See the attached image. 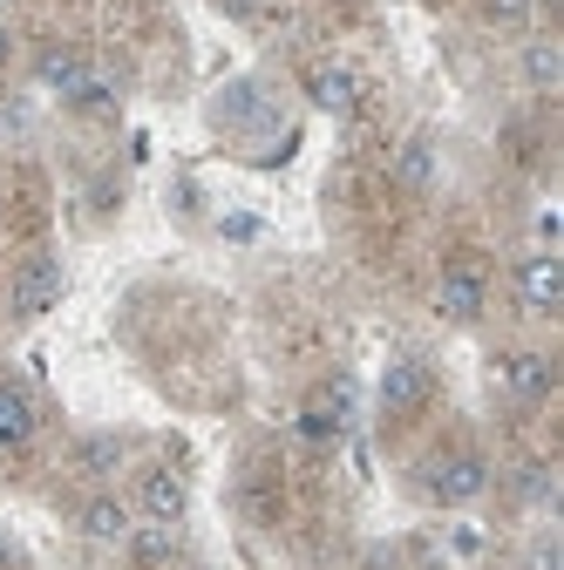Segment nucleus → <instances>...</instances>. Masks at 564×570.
Here are the masks:
<instances>
[{
  "instance_id": "obj_1",
  "label": "nucleus",
  "mask_w": 564,
  "mask_h": 570,
  "mask_svg": "<svg viewBox=\"0 0 564 570\" xmlns=\"http://www.w3.org/2000/svg\"><path fill=\"white\" fill-rule=\"evenodd\" d=\"M421 495L429 503H443V510H463V503H476V495L489 489V462L476 455V449H443V455H429L421 462Z\"/></svg>"
},
{
  "instance_id": "obj_2",
  "label": "nucleus",
  "mask_w": 564,
  "mask_h": 570,
  "mask_svg": "<svg viewBox=\"0 0 564 570\" xmlns=\"http://www.w3.org/2000/svg\"><path fill=\"white\" fill-rule=\"evenodd\" d=\"M61 285H68L61 258H55V252H28V258L14 265V278H8V313H14V320L55 313V306H61Z\"/></svg>"
},
{
  "instance_id": "obj_3",
  "label": "nucleus",
  "mask_w": 564,
  "mask_h": 570,
  "mask_svg": "<svg viewBox=\"0 0 564 570\" xmlns=\"http://www.w3.org/2000/svg\"><path fill=\"white\" fill-rule=\"evenodd\" d=\"M483 306H489V272H483L476 258H449L443 278H436V313H443L449 326H476Z\"/></svg>"
},
{
  "instance_id": "obj_4",
  "label": "nucleus",
  "mask_w": 564,
  "mask_h": 570,
  "mask_svg": "<svg viewBox=\"0 0 564 570\" xmlns=\"http://www.w3.org/2000/svg\"><path fill=\"white\" fill-rule=\"evenodd\" d=\"M497 387L517 401V407H544L551 401V387H557V361H551V353H504V361H497Z\"/></svg>"
},
{
  "instance_id": "obj_5",
  "label": "nucleus",
  "mask_w": 564,
  "mask_h": 570,
  "mask_svg": "<svg viewBox=\"0 0 564 570\" xmlns=\"http://www.w3.org/2000/svg\"><path fill=\"white\" fill-rule=\"evenodd\" d=\"M429 394H436V367L421 353H395L381 374V414H415V407H429Z\"/></svg>"
},
{
  "instance_id": "obj_6",
  "label": "nucleus",
  "mask_w": 564,
  "mask_h": 570,
  "mask_svg": "<svg viewBox=\"0 0 564 570\" xmlns=\"http://www.w3.org/2000/svg\"><path fill=\"white\" fill-rule=\"evenodd\" d=\"M347 414H354V387L347 381H327L307 407H300V442H313V449H327V442H340L347 435Z\"/></svg>"
},
{
  "instance_id": "obj_7",
  "label": "nucleus",
  "mask_w": 564,
  "mask_h": 570,
  "mask_svg": "<svg viewBox=\"0 0 564 570\" xmlns=\"http://www.w3.org/2000/svg\"><path fill=\"white\" fill-rule=\"evenodd\" d=\"M136 510H144L150 523H184V510H191V482H184V469L157 462V469L136 475Z\"/></svg>"
},
{
  "instance_id": "obj_8",
  "label": "nucleus",
  "mask_w": 564,
  "mask_h": 570,
  "mask_svg": "<svg viewBox=\"0 0 564 570\" xmlns=\"http://www.w3.org/2000/svg\"><path fill=\"white\" fill-rule=\"evenodd\" d=\"M517 299H524V313H537V320L557 313V299H564V265H557V252H531V258L517 265Z\"/></svg>"
},
{
  "instance_id": "obj_9",
  "label": "nucleus",
  "mask_w": 564,
  "mask_h": 570,
  "mask_svg": "<svg viewBox=\"0 0 564 570\" xmlns=\"http://www.w3.org/2000/svg\"><path fill=\"white\" fill-rule=\"evenodd\" d=\"M41 435V407L21 381H0V455H21Z\"/></svg>"
},
{
  "instance_id": "obj_10",
  "label": "nucleus",
  "mask_w": 564,
  "mask_h": 570,
  "mask_svg": "<svg viewBox=\"0 0 564 570\" xmlns=\"http://www.w3.org/2000/svg\"><path fill=\"white\" fill-rule=\"evenodd\" d=\"M129 523H136V510L123 503V495H109V489H96L89 503L76 510V530H82V543H96V550L123 543V537H129Z\"/></svg>"
},
{
  "instance_id": "obj_11",
  "label": "nucleus",
  "mask_w": 564,
  "mask_h": 570,
  "mask_svg": "<svg viewBox=\"0 0 564 570\" xmlns=\"http://www.w3.org/2000/svg\"><path fill=\"white\" fill-rule=\"evenodd\" d=\"M123 462H129V442L116 435V428H96V435H82L76 449H68V469H76L82 482H116Z\"/></svg>"
},
{
  "instance_id": "obj_12",
  "label": "nucleus",
  "mask_w": 564,
  "mask_h": 570,
  "mask_svg": "<svg viewBox=\"0 0 564 570\" xmlns=\"http://www.w3.org/2000/svg\"><path fill=\"white\" fill-rule=\"evenodd\" d=\"M35 82H41L48 96L68 102V96L89 82V55H82V48H68V41H48V48L35 55Z\"/></svg>"
},
{
  "instance_id": "obj_13",
  "label": "nucleus",
  "mask_w": 564,
  "mask_h": 570,
  "mask_svg": "<svg viewBox=\"0 0 564 570\" xmlns=\"http://www.w3.org/2000/svg\"><path fill=\"white\" fill-rule=\"evenodd\" d=\"M307 102L327 109V116H354L361 109V76H354V68H340V61H320L313 76H307Z\"/></svg>"
},
{
  "instance_id": "obj_14",
  "label": "nucleus",
  "mask_w": 564,
  "mask_h": 570,
  "mask_svg": "<svg viewBox=\"0 0 564 570\" xmlns=\"http://www.w3.org/2000/svg\"><path fill=\"white\" fill-rule=\"evenodd\" d=\"M123 550H129V563L136 570H171L177 557H184V537H177V523H129V537H123Z\"/></svg>"
},
{
  "instance_id": "obj_15",
  "label": "nucleus",
  "mask_w": 564,
  "mask_h": 570,
  "mask_svg": "<svg viewBox=\"0 0 564 570\" xmlns=\"http://www.w3.org/2000/svg\"><path fill=\"white\" fill-rule=\"evenodd\" d=\"M395 184L401 190H429L436 184V142L429 136H408L401 150H395Z\"/></svg>"
},
{
  "instance_id": "obj_16",
  "label": "nucleus",
  "mask_w": 564,
  "mask_h": 570,
  "mask_svg": "<svg viewBox=\"0 0 564 570\" xmlns=\"http://www.w3.org/2000/svg\"><path fill=\"white\" fill-rule=\"evenodd\" d=\"M524 82H531L537 96H557V82H564V55H557V41H531V48H524Z\"/></svg>"
},
{
  "instance_id": "obj_17",
  "label": "nucleus",
  "mask_w": 564,
  "mask_h": 570,
  "mask_svg": "<svg viewBox=\"0 0 564 570\" xmlns=\"http://www.w3.org/2000/svg\"><path fill=\"white\" fill-rule=\"evenodd\" d=\"M68 109H82V116H116V82L89 68V82H82L76 96H68Z\"/></svg>"
},
{
  "instance_id": "obj_18",
  "label": "nucleus",
  "mask_w": 564,
  "mask_h": 570,
  "mask_svg": "<svg viewBox=\"0 0 564 570\" xmlns=\"http://www.w3.org/2000/svg\"><path fill=\"white\" fill-rule=\"evenodd\" d=\"M524 503H551V469H544V462L524 469Z\"/></svg>"
},
{
  "instance_id": "obj_19",
  "label": "nucleus",
  "mask_w": 564,
  "mask_h": 570,
  "mask_svg": "<svg viewBox=\"0 0 564 570\" xmlns=\"http://www.w3.org/2000/svg\"><path fill=\"white\" fill-rule=\"evenodd\" d=\"M489 14H497V21H524V0H489Z\"/></svg>"
},
{
  "instance_id": "obj_20",
  "label": "nucleus",
  "mask_w": 564,
  "mask_h": 570,
  "mask_svg": "<svg viewBox=\"0 0 564 570\" xmlns=\"http://www.w3.org/2000/svg\"><path fill=\"white\" fill-rule=\"evenodd\" d=\"M531 570H557V543H537L531 550Z\"/></svg>"
},
{
  "instance_id": "obj_21",
  "label": "nucleus",
  "mask_w": 564,
  "mask_h": 570,
  "mask_svg": "<svg viewBox=\"0 0 564 570\" xmlns=\"http://www.w3.org/2000/svg\"><path fill=\"white\" fill-rule=\"evenodd\" d=\"M8 61H14V28L0 21V68H8Z\"/></svg>"
}]
</instances>
